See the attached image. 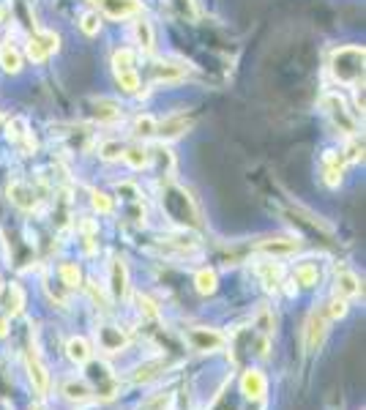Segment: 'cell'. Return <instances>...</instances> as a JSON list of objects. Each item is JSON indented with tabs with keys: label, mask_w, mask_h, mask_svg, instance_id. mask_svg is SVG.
I'll list each match as a JSON object with an SVG mask.
<instances>
[{
	"label": "cell",
	"mask_w": 366,
	"mask_h": 410,
	"mask_svg": "<svg viewBox=\"0 0 366 410\" xmlns=\"http://www.w3.org/2000/svg\"><path fill=\"white\" fill-rule=\"evenodd\" d=\"M33 410H41V408H33Z\"/></svg>",
	"instance_id": "obj_44"
},
{
	"label": "cell",
	"mask_w": 366,
	"mask_h": 410,
	"mask_svg": "<svg viewBox=\"0 0 366 410\" xmlns=\"http://www.w3.org/2000/svg\"><path fill=\"white\" fill-rule=\"evenodd\" d=\"M93 107H96V118L102 123H112L121 118V104L112 102V99H96Z\"/></svg>",
	"instance_id": "obj_22"
},
{
	"label": "cell",
	"mask_w": 366,
	"mask_h": 410,
	"mask_svg": "<svg viewBox=\"0 0 366 410\" xmlns=\"http://www.w3.org/2000/svg\"><path fill=\"white\" fill-rule=\"evenodd\" d=\"M0 285H3V282H0Z\"/></svg>",
	"instance_id": "obj_45"
},
{
	"label": "cell",
	"mask_w": 366,
	"mask_h": 410,
	"mask_svg": "<svg viewBox=\"0 0 366 410\" xmlns=\"http://www.w3.org/2000/svg\"><path fill=\"white\" fill-rule=\"evenodd\" d=\"M58 33H52V30H36L30 39H28V58L33 63H41L47 61L52 52H58Z\"/></svg>",
	"instance_id": "obj_6"
},
{
	"label": "cell",
	"mask_w": 366,
	"mask_h": 410,
	"mask_svg": "<svg viewBox=\"0 0 366 410\" xmlns=\"http://www.w3.org/2000/svg\"><path fill=\"white\" fill-rule=\"evenodd\" d=\"M326 184L328 186L342 184V156L336 151H328L326 153Z\"/></svg>",
	"instance_id": "obj_21"
},
{
	"label": "cell",
	"mask_w": 366,
	"mask_h": 410,
	"mask_svg": "<svg viewBox=\"0 0 366 410\" xmlns=\"http://www.w3.org/2000/svg\"><path fill=\"white\" fill-rule=\"evenodd\" d=\"M323 110L328 112V118L333 121V126H336L339 131H345L347 137H353V134L358 131V118L350 112V107H347V102L339 96V93H328V96H323Z\"/></svg>",
	"instance_id": "obj_3"
},
{
	"label": "cell",
	"mask_w": 366,
	"mask_h": 410,
	"mask_svg": "<svg viewBox=\"0 0 366 410\" xmlns=\"http://www.w3.org/2000/svg\"><path fill=\"white\" fill-rule=\"evenodd\" d=\"M257 274H260V279H263L265 290H271V293L279 290V285H282V266H279V263L263 260V263L257 266Z\"/></svg>",
	"instance_id": "obj_14"
},
{
	"label": "cell",
	"mask_w": 366,
	"mask_h": 410,
	"mask_svg": "<svg viewBox=\"0 0 366 410\" xmlns=\"http://www.w3.org/2000/svg\"><path fill=\"white\" fill-rule=\"evenodd\" d=\"M189 126H191V121H186V118H167V121L156 123V134L164 140H172V137H181Z\"/></svg>",
	"instance_id": "obj_17"
},
{
	"label": "cell",
	"mask_w": 366,
	"mask_h": 410,
	"mask_svg": "<svg viewBox=\"0 0 366 410\" xmlns=\"http://www.w3.org/2000/svg\"><path fill=\"white\" fill-rule=\"evenodd\" d=\"M0 123H3V115H0Z\"/></svg>",
	"instance_id": "obj_43"
},
{
	"label": "cell",
	"mask_w": 366,
	"mask_h": 410,
	"mask_svg": "<svg viewBox=\"0 0 366 410\" xmlns=\"http://www.w3.org/2000/svg\"><path fill=\"white\" fill-rule=\"evenodd\" d=\"M345 315H347V301L336 295V298L326 307V317L328 320H339V317H345Z\"/></svg>",
	"instance_id": "obj_37"
},
{
	"label": "cell",
	"mask_w": 366,
	"mask_h": 410,
	"mask_svg": "<svg viewBox=\"0 0 366 410\" xmlns=\"http://www.w3.org/2000/svg\"><path fill=\"white\" fill-rule=\"evenodd\" d=\"M162 205L167 208V213L175 219V222H191L197 225V208H194V200L186 194V189L181 186H167L162 194Z\"/></svg>",
	"instance_id": "obj_2"
},
{
	"label": "cell",
	"mask_w": 366,
	"mask_h": 410,
	"mask_svg": "<svg viewBox=\"0 0 366 410\" xmlns=\"http://www.w3.org/2000/svg\"><path fill=\"white\" fill-rule=\"evenodd\" d=\"M61 279H63V285L69 287V290H77L82 282V271L77 263H63L61 266Z\"/></svg>",
	"instance_id": "obj_28"
},
{
	"label": "cell",
	"mask_w": 366,
	"mask_h": 410,
	"mask_svg": "<svg viewBox=\"0 0 366 410\" xmlns=\"http://www.w3.org/2000/svg\"><path fill=\"white\" fill-rule=\"evenodd\" d=\"M110 293L115 298H126V293H129V271L123 260H112V266H110Z\"/></svg>",
	"instance_id": "obj_12"
},
{
	"label": "cell",
	"mask_w": 366,
	"mask_h": 410,
	"mask_svg": "<svg viewBox=\"0 0 366 410\" xmlns=\"http://www.w3.org/2000/svg\"><path fill=\"white\" fill-rule=\"evenodd\" d=\"M134 301H137V307H140V312H143L145 317H156V315H159L156 304H153L148 295H143V293H137V295H134Z\"/></svg>",
	"instance_id": "obj_39"
},
{
	"label": "cell",
	"mask_w": 366,
	"mask_h": 410,
	"mask_svg": "<svg viewBox=\"0 0 366 410\" xmlns=\"http://www.w3.org/2000/svg\"><path fill=\"white\" fill-rule=\"evenodd\" d=\"M257 328L263 331L265 336H271V334H273V317H271V312H268V309H260V315H257Z\"/></svg>",
	"instance_id": "obj_40"
},
{
	"label": "cell",
	"mask_w": 366,
	"mask_h": 410,
	"mask_svg": "<svg viewBox=\"0 0 366 410\" xmlns=\"http://www.w3.org/2000/svg\"><path fill=\"white\" fill-rule=\"evenodd\" d=\"M123 159H126V164L131 170H143V167L150 164V151L145 145H134V148H126L123 151Z\"/></svg>",
	"instance_id": "obj_20"
},
{
	"label": "cell",
	"mask_w": 366,
	"mask_h": 410,
	"mask_svg": "<svg viewBox=\"0 0 366 410\" xmlns=\"http://www.w3.org/2000/svg\"><path fill=\"white\" fill-rule=\"evenodd\" d=\"M25 367H28V377H30L33 391H36L39 397H47V391H49V372H47V367L41 364L36 356H28Z\"/></svg>",
	"instance_id": "obj_9"
},
{
	"label": "cell",
	"mask_w": 366,
	"mask_h": 410,
	"mask_svg": "<svg viewBox=\"0 0 366 410\" xmlns=\"http://www.w3.org/2000/svg\"><path fill=\"white\" fill-rule=\"evenodd\" d=\"M172 3V8L181 14V17H186V20H197V3L194 0H170Z\"/></svg>",
	"instance_id": "obj_35"
},
{
	"label": "cell",
	"mask_w": 366,
	"mask_h": 410,
	"mask_svg": "<svg viewBox=\"0 0 366 410\" xmlns=\"http://www.w3.org/2000/svg\"><path fill=\"white\" fill-rule=\"evenodd\" d=\"M63 394H66L69 399H77V402L90 399V389H88L85 383H77V380H69V383L63 386Z\"/></svg>",
	"instance_id": "obj_30"
},
{
	"label": "cell",
	"mask_w": 366,
	"mask_h": 410,
	"mask_svg": "<svg viewBox=\"0 0 366 410\" xmlns=\"http://www.w3.org/2000/svg\"><path fill=\"white\" fill-rule=\"evenodd\" d=\"M3 17H6V8H3V6H0V22H3Z\"/></svg>",
	"instance_id": "obj_42"
},
{
	"label": "cell",
	"mask_w": 366,
	"mask_h": 410,
	"mask_svg": "<svg viewBox=\"0 0 366 410\" xmlns=\"http://www.w3.org/2000/svg\"><path fill=\"white\" fill-rule=\"evenodd\" d=\"M66 353H69V358H71L74 364H88V361H90V356H93L90 345H88L82 336H71V339H69V345H66Z\"/></svg>",
	"instance_id": "obj_18"
},
{
	"label": "cell",
	"mask_w": 366,
	"mask_h": 410,
	"mask_svg": "<svg viewBox=\"0 0 366 410\" xmlns=\"http://www.w3.org/2000/svg\"><path fill=\"white\" fill-rule=\"evenodd\" d=\"M93 6H99L107 17L112 20H126V17H134L143 11L140 0H90Z\"/></svg>",
	"instance_id": "obj_7"
},
{
	"label": "cell",
	"mask_w": 366,
	"mask_h": 410,
	"mask_svg": "<svg viewBox=\"0 0 366 410\" xmlns=\"http://www.w3.org/2000/svg\"><path fill=\"white\" fill-rule=\"evenodd\" d=\"M260 249L271 257H279V254H293L298 249V241L295 238H268L260 244Z\"/></svg>",
	"instance_id": "obj_16"
},
{
	"label": "cell",
	"mask_w": 366,
	"mask_h": 410,
	"mask_svg": "<svg viewBox=\"0 0 366 410\" xmlns=\"http://www.w3.org/2000/svg\"><path fill=\"white\" fill-rule=\"evenodd\" d=\"M8 200L22 211H33L36 208V192L25 181H11L8 184Z\"/></svg>",
	"instance_id": "obj_11"
},
{
	"label": "cell",
	"mask_w": 366,
	"mask_h": 410,
	"mask_svg": "<svg viewBox=\"0 0 366 410\" xmlns=\"http://www.w3.org/2000/svg\"><path fill=\"white\" fill-rule=\"evenodd\" d=\"M164 367H167L164 361H150V364H145V367H140V369H137V375H134V380H137V383H148V380H153V377L159 375L156 369H164Z\"/></svg>",
	"instance_id": "obj_33"
},
{
	"label": "cell",
	"mask_w": 366,
	"mask_h": 410,
	"mask_svg": "<svg viewBox=\"0 0 366 410\" xmlns=\"http://www.w3.org/2000/svg\"><path fill=\"white\" fill-rule=\"evenodd\" d=\"M331 74L342 85L364 80V47H339L331 52Z\"/></svg>",
	"instance_id": "obj_1"
},
{
	"label": "cell",
	"mask_w": 366,
	"mask_h": 410,
	"mask_svg": "<svg viewBox=\"0 0 366 410\" xmlns=\"http://www.w3.org/2000/svg\"><path fill=\"white\" fill-rule=\"evenodd\" d=\"M123 151H126V145L121 143V140H107V143L102 145V159H107V162H115V159H121Z\"/></svg>",
	"instance_id": "obj_32"
},
{
	"label": "cell",
	"mask_w": 366,
	"mask_h": 410,
	"mask_svg": "<svg viewBox=\"0 0 366 410\" xmlns=\"http://www.w3.org/2000/svg\"><path fill=\"white\" fill-rule=\"evenodd\" d=\"M241 391H244L246 399H263L265 391H268V380H265V375L260 369H249L244 372V377H241Z\"/></svg>",
	"instance_id": "obj_10"
},
{
	"label": "cell",
	"mask_w": 366,
	"mask_h": 410,
	"mask_svg": "<svg viewBox=\"0 0 366 410\" xmlns=\"http://www.w3.org/2000/svg\"><path fill=\"white\" fill-rule=\"evenodd\" d=\"M0 66H3V71H8V74H17L22 69V55L11 47V44L0 47Z\"/></svg>",
	"instance_id": "obj_25"
},
{
	"label": "cell",
	"mask_w": 366,
	"mask_h": 410,
	"mask_svg": "<svg viewBox=\"0 0 366 410\" xmlns=\"http://www.w3.org/2000/svg\"><path fill=\"white\" fill-rule=\"evenodd\" d=\"M295 282L304 287H314L320 282V268L314 266V263H304V266L295 268Z\"/></svg>",
	"instance_id": "obj_26"
},
{
	"label": "cell",
	"mask_w": 366,
	"mask_h": 410,
	"mask_svg": "<svg viewBox=\"0 0 366 410\" xmlns=\"http://www.w3.org/2000/svg\"><path fill=\"white\" fill-rule=\"evenodd\" d=\"M328 336V317L326 309H314L306 320V331H304V345L306 353H317V350L326 345Z\"/></svg>",
	"instance_id": "obj_5"
},
{
	"label": "cell",
	"mask_w": 366,
	"mask_h": 410,
	"mask_svg": "<svg viewBox=\"0 0 366 410\" xmlns=\"http://www.w3.org/2000/svg\"><path fill=\"white\" fill-rule=\"evenodd\" d=\"M339 156H342V162H350V164L361 162V159H364V140H358V137L353 134L345 148V153H339Z\"/></svg>",
	"instance_id": "obj_29"
},
{
	"label": "cell",
	"mask_w": 366,
	"mask_h": 410,
	"mask_svg": "<svg viewBox=\"0 0 366 410\" xmlns=\"http://www.w3.org/2000/svg\"><path fill=\"white\" fill-rule=\"evenodd\" d=\"M99 345H102L104 350H121L123 345H126V336H123L118 328L104 326V328H99Z\"/></svg>",
	"instance_id": "obj_24"
},
{
	"label": "cell",
	"mask_w": 366,
	"mask_h": 410,
	"mask_svg": "<svg viewBox=\"0 0 366 410\" xmlns=\"http://www.w3.org/2000/svg\"><path fill=\"white\" fill-rule=\"evenodd\" d=\"M6 334H8V320H6V317H0V339H3Z\"/></svg>",
	"instance_id": "obj_41"
},
{
	"label": "cell",
	"mask_w": 366,
	"mask_h": 410,
	"mask_svg": "<svg viewBox=\"0 0 366 410\" xmlns=\"http://www.w3.org/2000/svg\"><path fill=\"white\" fill-rule=\"evenodd\" d=\"M134 39H137V47L140 52H153V28L148 20H137L134 22Z\"/></svg>",
	"instance_id": "obj_19"
},
{
	"label": "cell",
	"mask_w": 366,
	"mask_h": 410,
	"mask_svg": "<svg viewBox=\"0 0 366 410\" xmlns=\"http://www.w3.org/2000/svg\"><path fill=\"white\" fill-rule=\"evenodd\" d=\"M6 137H8L11 143H22V140H25L28 148H36V143H33V140H30V134H28V121L20 118V115L6 123Z\"/></svg>",
	"instance_id": "obj_15"
},
{
	"label": "cell",
	"mask_w": 366,
	"mask_h": 410,
	"mask_svg": "<svg viewBox=\"0 0 366 410\" xmlns=\"http://www.w3.org/2000/svg\"><path fill=\"white\" fill-rule=\"evenodd\" d=\"M90 203H93V208H96L99 213H110V211H112V200H110V194H104V192H93V194H90Z\"/></svg>",
	"instance_id": "obj_38"
},
{
	"label": "cell",
	"mask_w": 366,
	"mask_h": 410,
	"mask_svg": "<svg viewBox=\"0 0 366 410\" xmlns=\"http://www.w3.org/2000/svg\"><path fill=\"white\" fill-rule=\"evenodd\" d=\"M216 271L213 268H203V271H197V276H194V285L197 290L203 293V295H211V293H216Z\"/></svg>",
	"instance_id": "obj_27"
},
{
	"label": "cell",
	"mask_w": 366,
	"mask_h": 410,
	"mask_svg": "<svg viewBox=\"0 0 366 410\" xmlns=\"http://www.w3.org/2000/svg\"><path fill=\"white\" fill-rule=\"evenodd\" d=\"M82 30L88 33V36H96L99 33V28H102V17L96 14V11H88V14H82Z\"/></svg>",
	"instance_id": "obj_36"
},
{
	"label": "cell",
	"mask_w": 366,
	"mask_h": 410,
	"mask_svg": "<svg viewBox=\"0 0 366 410\" xmlns=\"http://www.w3.org/2000/svg\"><path fill=\"white\" fill-rule=\"evenodd\" d=\"M189 342L194 350H203V353H211V350L224 348V334L213 331V328H191L189 331Z\"/></svg>",
	"instance_id": "obj_8"
},
{
	"label": "cell",
	"mask_w": 366,
	"mask_h": 410,
	"mask_svg": "<svg viewBox=\"0 0 366 410\" xmlns=\"http://www.w3.org/2000/svg\"><path fill=\"white\" fill-rule=\"evenodd\" d=\"M112 69L115 77L121 82V88L126 93H137L140 90V74H137V55L131 49H118L112 55Z\"/></svg>",
	"instance_id": "obj_4"
},
{
	"label": "cell",
	"mask_w": 366,
	"mask_h": 410,
	"mask_svg": "<svg viewBox=\"0 0 366 410\" xmlns=\"http://www.w3.org/2000/svg\"><path fill=\"white\" fill-rule=\"evenodd\" d=\"M22 307H25V293H22L20 285H11L8 287V309H11V315H20Z\"/></svg>",
	"instance_id": "obj_34"
},
{
	"label": "cell",
	"mask_w": 366,
	"mask_h": 410,
	"mask_svg": "<svg viewBox=\"0 0 366 410\" xmlns=\"http://www.w3.org/2000/svg\"><path fill=\"white\" fill-rule=\"evenodd\" d=\"M186 74V69L178 63H156L153 66V80L156 82H175Z\"/></svg>",
	"instance_id": "obj_23"
},
{
	"label": "cell",
	"mask_w": 366,
	"mask_h": 410,
	"mask_svg": "<svg viewBox=\"0 0 366 410\" xmlns=\"http://www.w3.org/2000/svg\"><path fill=\"white\" fill-rule=\"evenodd\" d=\"M336 295L339 298H355L361 295V279L353 274V271H339L336 274Z\"/></svg>",
	"instance_id": "obj_13"
},
{
	"label": "cell",
	"mask_w": 366,
	"mask_h": 410,
	"mask_svg": "<svg viewBox=\"0 0 366 410\" xmlns=\"http://www.w3.org/2000/svg\"><path fill=\"white\" fill-rule=\"evenodd\" d=\"M156 134V121L150 118V115H140L137 121H134V137H153Z\"/></svg>",
	"instance_id": "obj_31"
}]
</instances>
